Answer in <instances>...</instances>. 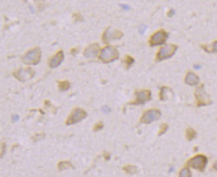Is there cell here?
Here are the masks:
<instances>
[{
	"mask_svg": "<svg viewBox=\"0 0 217 177\" xmlns=\"http://www.w3.org/2000/svg\"><path fill=\"white\" fill-rule=\"evenodd\" d=\"M58 168L60 171L70 168H73V165L70 161H61L58 164Z\"/></svg>",
	"mask_w": 217,
	"mask_h": 177,
	"instance_id": "obj_16",
	"label": "cell"
},
{
	"mask_svg": "<svg viewBox=\"0 0 217 177\" xmlns=\"http://www.w3.org/2000/svg\"><path fill=\"white\" fill-rule=\"evenodd\" d=\"M102 111L104 113L108 114V113H109L111 112V109L109 108V107H107V106H104L102 108Z\"/></svg>",
	"mask_w": 217,
	"mask_h": 177,
	"instance_id": "obj_23",
	"label": "cell"
},
{
	"mask_svg": "<svg viewBox=\"0 0 217 177\" xmlns=\"http://www.w3.org/2000/svg\"><path fill=\"white\" fill-rule=\"evenodd\" d=\"M123 33L117 29H112L111 28H108L105 32L103 35V40L105 43L111 41L113 40H117L121 39L123 37Z\"/></svg>",
	"mask_w": 217,
	"mask_h": 177,
	"instance_id": "obj_10",
	"label": "cell"
},
{
	"mask_svg": "<svg viewBox=\"0 0 217 177\" xmlns=\"http://www.w3.org/2000/svg\"><path fill=\"white\" fill-rule=\"evenodd\" d=\"M19 119H20V117H19V116L18 115V114H15V115H13L12 117V121H13V122L18 121L19 120Z\"/></svg>",
	"mask_w": 217,
	"mask_h": 177,
	"instance_id": "obj_28",
	"label": "cell"
},
{
	"mask_svg": "<svg viewBox=\"0 0 217 177\" xmlns=\"http://www.w3.org/2000/svg\"><path fill=\"white\" fill-rule=\"evenodd\" d=\"M124 170L129 174H134L137 172V168H136V166H131V165H129V166H126L124 167Z\"/></svg>",
	"mask_w": 217,
	"mask_h": 177,
	"instance_id": "obj_18",
	"label": "cell"
},
{
	"mask_svg": "<svg viewBox=\"0 0 217 177\" xmlns=\"http://www.w3.org/2000/svg\"><path fill=\"white\" fill-rule=\"evenodd\" d=\"M185 83L189 85H196L199 83V78L196 74L192 72H189L187 73L185 78Z\"/></svg>",
	"mask_w": 217,
	"mask_h": 177,
	"instance_id": "obj_14",
	"label": "cell"
},
{
	"mask_svg": "<svg viewBox=\"0 0 217 177\" xmlns=\"http://www.w3.org/2000/svg\"><path fill=\"white\" fill-rule=\"evenodd\" d=\"M99 58L103 63H110L119 58V52L115 47L107 46L101 50Z\"/></svg>",
	"mask_w": 217,
	"mask_h": 177,
	"instance_id": "obj_2",
	"label": "cell"
},
{
	"mask_svg": "<svg viewBox=\"0 0 217 177\" xmlns=\"http://www.w3.org/2000/svg\"><path fill=\"white\" fill-rule=\"evenodd\" d=\"M214 169H215L216 170V171H217V162H216V163H215V164H214Z\"/></svg>",
	"mask_w": 217,
	"mask_h": 177,
	"instance_id": "obj_31",
	"label": "cell"
},
{
	"mask_svg": "<svg viewBox=\"0 0 217 177\" xmlns=\"http://www.w3.org/2000/svg\"><path fill=\"white\" fill-rule=\"evenodd\" d=\"M137 99L134 102V104H144L149 101L151 98V93L149 90H143L135 93Z\"/></svg>",
	"mask_w": 217,
	"mask_h": 177,
	"instance_id": "obj_11",
	"label": "cell"
},
{
	"mask_svg": "<svg viewBox=\"0 0 217 177\" xmlns=\"http://www.w3.org/2000/svg\"><path fill=\"white\" fill-rule=\"evenodd\" d=\"M1 157H3V155L5 154L6 152V146L5 143H2L1 144Z\"/></svg>",
	"mask_w": 217,
	"mask_h": 177,
	"instance_id": "obj_22",
	"label": "cell"
},
{
	"mask_svg": "<svg viewBox=\"0 0 217 177\" xmlns=\"http://www.w3.org/2000/svg\"><path fill=\"white\" fill-rule=\"evenodd\" d=\"M121 8H122L123 9H125V10H129V6H127V5H121Z\"/></svg>",
	"mask_w": 217,
	"mask_h": 177,
	"instance_id": "obj_29",
	"label": "cell"
},
{
	"mask_svg": "<svg viewBox=\"0 0 217 177\" xmlns=\"http://www.w3.org/2000/svg\"><path fill=\"white\" fill-rule=\"evenodd\" d=\"M213 52H217V41H216L213 44Z\"/></svg>",
	"mask_w": 217,
	"mask_h": 177,
	"instance_id": "obj_27",
	"label": "cell"
},
{
	"mask_svg": "<svg viewBox=\"0 0 217 177\" xmlns=\"http://www.w3.org/2000/svg\"><path fill=\"white\" fill-rule=\"evenodd\" d=\"M42 135H44V134H40V135H39V134H37V135H35L34 136V137H33V139H34V140H41L44 138V137H41Z\"/></svg>",
	"mask_w": 217,
	"mask_h": 177,
	"instance_id": "obj_25",
	"label": "cell"
},
{
	"mask_svg": "<svg viewBox=\"0 0 217 177\" xmlns=\"http://www.w3.org/2000/svg\"><path fill=\"white\" fill-rule=\"evenodd\" d=\"M195 96H196L197 100L198 106L206 105L211 103L210 97L204 91L203 86H201V87L197 88L196 93H195Z\"/></svg>",
	"mask_w": 217,
	"mask_h": 177,
	"instance_id": "obj_8",
	"label": "cell"
},
{
	"mask_svg": "<svg viewBox=\"0 0 217 177\" xmlns=\"http://www.w3.org/2000/svg\"><path fill=\"white\" fill-rule=\"evenodd\" d=\"M41 57V51L39 47H35L28 51L22 57V61L26 65H35L40 62Z\"/></svg>",
	"mask_w": 217,
	"mask_h": 177,
	"instance_id": "obj_1",
	"label": "cell"
},
{
	"mask_svg": "<svg viewBox=\"0 0 217 177\" xmlns=\"http://www.w3.org/2000/svg\"><path fill=\"white\" fill-rule=\"evenodd\" d=\"M174 14H175V11H174L173 10H171V11H169L168 16L169 17V18H171V17H172L174 15Z\"/></svg>",
	"mask_w": 217,
	"mask_h": 177,
	"instance_id": "obj_30",
	"label": "cell"
},
{
	"mask_svg": "<svg viewBox=\"0 0 217 177\" xmlns=\"http://www.w3.org/2000/svg\"><path fill=\"white\" fill-rule=\"evenodd\" d=\"M70 83L68 81H58V87L61 91H66L70 88Z\"/></svg>",
	"mask_w": 217,
	"mask_h": 177,
	"instance_id": "obj_15",
	"label": "cell"
},
{
	"mask_svg": "<svg viewBox=\"0 0 217 177\" xmlns=\"http://www.w3.org/2000/svg\"><path fill=\"white\" fill-rule=\"evenodd\" d=\"M196 136V132L192 129H188L187 131V138L190 140L193 139Z\"/></svg>",
	"mask_w": 217,
	"mask_h": 177,
	"instance_id": "obj_17",
	"label": "cell"
},
{
	"mask_svg": "<svg viewBox=\"0 0 217 177\" xmlns=\"http://www.w3.org/2000/svg\"><path fill=\"white\" fill-rule=\"evenodd\" d=\"M167 129H168V126L166 125V124H164V125H162L161 128V131H160V132H159V135H162V134H163L164 133H165Z\"/></svg>",
	"mask_w": 217,
	"mask_h": 177,
	"instance_id": "obj_21",
	"label": "cell"
},
{
	"mask_svg": "<svg viewBox=\"0 0 217 177\" xmlns=\"http://www.w3.org/2000/svg\"><path fill=\"white\" fill-rule=\"evenodd\" d=\"M64 59L63 52L59 51L54 56L51 57L49 61V65L51 68H56L61 64Z\"/></svg>",
	"mask_w": 217,
	"mask_h": 177,
	"instance_id": "obj_13",
	"label": "cell"
},
{
	"mask_svg": "<svg viewBox=\"0 0 217 177\" xmlns=\"http://www.w3.org/2000/svg\"><path fill=\"white\" fill-rule=\"evenodd\" d=\"M207 162L206 158L202 155H198L193 157L188 161V164L192 168L196 169L200 171H203Z\"/></svg>",
	"mask_w": 217,
	"mask_h": 177,
	"instance_id": "obj_9",
	"label": "cell"
},
{
	"mask_svg": "<svg viewBox=\"0 0 217 177\" xmlns=\"http://www.w3.org/2000/svg\"><path fill=\"white\" fill-rule=\"evenodd\" d=\"M99 51V46L97 44H93L89 45L83 52L84 56L87 59H93L96 57Z\"/></svg>",
	"mask_w": 217,
	"mask_h": 177,
	"instance_id": "obj_12",
	"label": "cell"
},
{
	"mask_svg": "<svg viewBox=\"0 0 217 177\" xmlns=\"http://www.w3.org/2000/svg\"><path fill=\"white\" fill-rule=\"evenodd\" d=\"M168 35L164 30H160L154 33L150 39V44L151 46H156L163 44L166 41Z\"/></svg>",
	"mask_w": 217,
	"mask_h": 177,
	"instance_id": "obj_7",
	"label": "cell"
},
{
	"mask_svg": "<svg viewBox=\"0 0 217 177\" xmlns=\"http://www.w3.org/2000/svg\"><path fill=\"white\" fill-rule=\"evenodd\" d=\"M146 27H145V26H144V25H142V26H140V27L139 28V33H140V34H143V33H145V30H146Z\"/></svg>",
	"mask_w": 217,
	"mask_h": 177,
	"instance_id": "obj_26",
	"label": "cell"
},
{
	"mask_svg": "<svg viewBox=\"0 0 217 177\" xmlns=\"http://www.w3.org/2000/svg\"><path fill=\"white\" fill-rule=\"evenodd\" d=\"M103 125L102 123H97L96 125L94 127V131H99V130H101V129L103 128Z\"/></svg>",
	"mask_w": 217,
	"mask_h": 177,
	"instance_id": "obj_24",
	"label": "cell"
},
{
	"mask_svg": "<svg viewBox=\"0 0 217 177\" xmlns=\"http://www.w3.org/2000/svg\"><path fill=\"white\" fill-rule=\"evenodd\" d=\"M161 117V112L157 109H151L145 112L143 115L140 122L145 124H150L157 121Z\"/></svg>",
	"mask_w": 217,
	"mask_h": 177,
	"instance_id": "obj_6",
	"label": "cell"
},
{
	"mask_svg": "<svg viewBox=\"0 0 217 177\" xmlns=\"http://www.w3.org/2000/svg\"><path fill=\"white\" fill-rule=\"evenodd\" d=\"M177 47L175 45H166L160 49L157 56L158 61H163L172 57L176 51Z\"/></svg>",
	"mask_w": 217,
	"mask_h": 177,
	"instance_id": "obj_5",
	"label": "cell"
},
{
	"mask_svg": "<svg viewBox=\"0 0 217 177\" xmlns=\"http://www.w3.org/2000/svg\"><path fill=\"white\" fill-rule=\"evenodd\" d=\"M125 62L126 64L128 67H130L131 65H132L133 63H134V59L132 58V57L130 56H127L125 59Z\"/></svg>",
	"mask_w": 217,
	"mask_h": 177,
	"instance_id": "obj_20",
	"label": "cell"
},
{
	"mask_svg": "<svg viewBox=\"0 0 217 177\" xmlns=\"http://www.w3.org/2000/svg\"><path fill=\"white\" fill-rule=\"evenodd\" d=\"M35 75V71L31 67L21 68L16 71L13 75L21 82H25L32 79Z\"/></svg>",
	"mask_w": 217,
	"mask_h": 177,
	"instance_id": "obj_4",
	"label": "cell"
},
{
	"mask_svg": "<svg viewBox=\"0 0 217 177\" xmlns=\"http://www.w3.org/2000/svg\"><path fill=\"white\" fill-rule=\"evenodd\" d=\"M87 116L86 111L80 108H76L73 111L72 113L67 118L66 121L67 125H70L76 124L85 119Z\"/></svg>",
	"mask_w": 217,
	"mask_h": 177,
	"instance_id": "obj_3",
	"label": "cell"
},
{
	"mask_svg": "<svg viewBox=\"0 0 217 177\" xmlns=\"http://www.w3.org/2000/svg\"><path fill=\"white\" fill-rule=\"evenodd\" d=\"M190 176H191V174L188 169H183L180 171V177H190Z\"/></svg>",
	"mask_w": 217,
	"mask_h": 177,
	"instance_id": "obj_19",
	"label": "cell"
}]
</instances>
